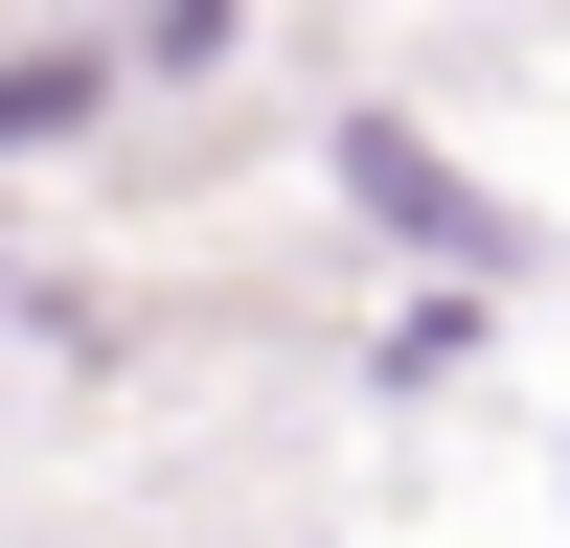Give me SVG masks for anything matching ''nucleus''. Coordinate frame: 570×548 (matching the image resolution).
Wrapping results in <instances>:
<instances>
[{
  "label": "nucleus",
  "mask_w": 570,
  "mask_h": 548,
  "mask_svg": "<svg viewBox=\"0 0 570 548\" xmlns=\"http://www.w3.org/2000/svg\"><path fill=\"white\" fill-rule=\"evenodd\" d=\"M91 115V46H46V69H0V137H69Z\"/></svg>",
  "instance_id": "nucleus-1"
}]
</instances>
